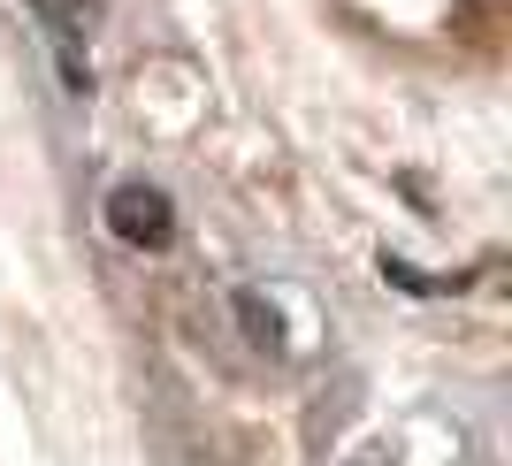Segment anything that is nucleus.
I'll return each mask as SVG.
<instances>
[{"instance_id": "nucleus-1", "label": "nucleus", "mask_w": 512, "mask_h": 466, "mask_svg": "<svg viewBox=\"0 0 512 466\" xmlns=\"http://www.w3.org/2000/svg\"><path fill=\"white\" fill-rule=\"evenodd\" d=\"M107 230L123 237L130 253H169L176 245V199L146 176H130V184L107 191Z\"/></svg>"}, {"instance_id": "nucleus-2", "label": "nucleus", "mask_w": 512, "mask_h": 466, "mask_svg": "<svg viewBox=\"0 0 512 466\" xmlns=\"http://www.w3.org/2000/svg\"><path fill=\"white\" fill-rule=\"evenodd\" d=\"M237 321H245V329H253L260 344H276V337H283V329H276V314H268V306H260L253 291H237Z\"/></svg>"}, {"instance_id": "nucleus-3", "label": "nucleus", "mask_w": 512, "mask_h": 466, "mask_svg": "<svg viewBox=\"0 0 512 466\" xmlns=\"http://www.w3.org/2000/svg\"><path fill=\"white\" fill-rule=\"evenodd\" d=\"M383 276L398 283V291H413V298H428V291H451V283H436V276H421V268H406V260H390L383 253Z\"/></svg>"}, {"instance_id": "nucleus-4", "label": "nucleus", "mask_w": 512, "mask_h": 466, "mask_svg": "<svg viewBox=\"0 0 512 466\" xmlns=\"http://www.w3.org/2000/svg\"><path fill=\"white\" fill-rule=\"evenodd\" d=\"M46 8H54L62 23H77V16H85V0H46Z\"/></svg>"}]
</instances>
